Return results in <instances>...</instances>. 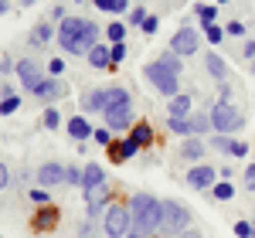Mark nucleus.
Masks as SVG:
<instances>
[{"mask_svg":"<svg viewBox=\"0 0 255 238\" xmlns=\"http://www.w3.org/2000/svg\"><path fill=\"white\" fill-rule=\"evenodd\" d=\"M129 215H133V232L150 235L160 228V215H163V201H157L153 194H136L129 201Z\"/></svg>","mask_w":255,"mask_h":238,"instance_id":"nucleus-1","label":"nucleus"},{"mask_svg":"<svg viewBox=\"0 0 255 238\" xmlns=\"http://www.w3.org/2000/svg\"><path fill=\"white\" fill-rule=\"evenodd\" d=\"M82 27H85V20H82V17H65V20H61L58 41H61V48H65L68 55H89V51H92V44L85 41Z\"/></svg>","mask_w":255,"mask_h":238,"instance_id":"nucleus-2","label":"nucleus"},{"mask_svg":"<svg viewBox=\"0 0 255 238\" xmlns=\"http://www.w3.org/2000/svg\"><path fill=\"white\" fill-rule=\"evenodd\" d=\"M208 116H211V129L215 133H225V136H232L235 129H242V122H245L242 113H238L232 102H215V109Z\"/></svg>","mask_w":255,"mask_h":238,"instance_id":"nucleus-3","label":"nucleus"},{"mask_svg":"<svg viewBox=\"0 0 255 238\" xmlns=\"http://www.w3.org/2000/svg\"><path fill=\"white\" fill-rule=\"evenodd\" d=\"M191 225V211L180 204V201H163V215H160V228L170 232V235H180L184 228Z\"/></svg>","mask_w":255,"mask_h":238,"instance_id":"nucleus-4","label":"nucleus"},{"mask_svg":"<svg viewBox=\"0 0 255 238\" xmlns=\"http://www.w3.org/2000/svg\"><path fill=\"white\" fill-rule=\"evenodd\" d=\"M143 75L153 82V85H157L163 96H170V99H174L177 92H180V89H177V75H174V72H170V68H167V65H163L160 58H157V61H150V65L143 68Z\"/></svg>","mask_w":255,"mask_h":238,"instance_id":"nucleus-5","label":"nucleus"},{"mask_svg":"<svg viewBox=\"0 0 255 238\" xmlns=\"http://www.w3.org/2000/svg\"><path fill=\"white\" fill-rule=\"evenodd\" d=\"M129 228H133V215H129V208L113 204V208L106 211V235H109V238H126V235H129Z\"/></svg>","mask_w":255,"mask_h":238,"instance_id":"nucleus-6","label":"nucleus"},{"mask_svg":"<svg viewBox=\"0 0 255 238\" xmlns=\"http://www.w3.org/2000/svg\"><path fill=\"white\" fill-rule=\"evenodd\" d=\"M170 51L180 55V58L194 55V51H197V31H194V27H180L174 38H170Z\"/></svg>","mask_w":255,"mask_h":238,"instance_id":"nucleus-7","label":"nucleus"},{"mask_svg":"<svg viewBox=\"0 0 255 238\" xmlns=\"http://www.w3.org/2000/svg\"><path fill=\"white\" fill-rule=\"evenodd\" d=\"M187 184H191L194 191L215 187V184H218V170H215V167H208V163H194V167L187 170Z\"/></svg>","mask_w":255,"mask_h":238,"instance_id":"nucleus-8","label":"nucleus"},{"mask_svg":"<svg viewBox=\"0 0 255 238\" xmlns=\"http://www.w3.org/2000/svg\"><path fill=\"white\" fill-rule=\"evenodd\" d=\"M14 72L20 75V82H24V89H31V92H34V89H38L41 82H44V72H41V65H34L31 58L17 61V68H14Z\"/></svg>","mask_w":255,"mask_h":238,"instance_id":"nucleus-9","label":"nucleus"},{"mask_svg":"<svg viewBox=\"0 0 255 238\" xmlns=\"http://www.w3.org/2000/svg\"><path fill=\"white\" fill-rule=\"evenodd\" d=\"M102 116H106V126H109V129H126V126H133V109H129V106H109Z\"/></svg>","mask_w":255,"mask_h":238,"instance_id":"nucleus-10","label":"nucleus"},{"mask_svg":"<svg viewBox=\"0 0 255 238\" xmlns=\"http://www.w3.org/2000/svg\"><path fill=\"white\" fill-rule=\"evenodd\" d=\"M65 170H68V167H61V163H41L34 177H38L41 187H55V184L65 180Z\"/></svg>","mask_w":255,"mask_h":238,"instance_id":"nucleus-11","label":"nucleus"},{"mask_svg":"<svg viewBox=\"0 0 255 238\" xmlns=\"http://www.w3.org/2000/svg\"><path fill=\"white\" fill-rule=\"evenodd\" d=\"M136 143L133 139H116V143H109L106 146V153H109V160L113 163H123V160H129V157H136Z\"/></svg>","mask_w":255,"mask_h":238,"instance_id":"nucleus-12","label":"nucleus"},{"mask_svg":"<svg viewBox=\"0 0 255 238\" xmlns=\"http://www.w3.org/2000/svg\"><path fill=\"white\" fill-rule=\"evenodd\" d=\"M65 92H68V89H65V82H61V79H44L38 89H34V96H38V99H44V102L61 99Z\"/></svg>","mask_w":255,"mask_h":238,"instance_id":"nucleus-13","label":"nucleus"},{"mask_svg":"<svg viewBox=\"0 0 255 238\" xmlns=\"http://www.w3.org/2000/svg\"><path fill=\"white\" fill-rule=\"evenodd\" d=\"M55 225H58V208L41 204V211H34V232H51Z\"/></svg>","mask_w":255,"mask_h":238,"instance_id":"nucleus-14","label":"nucleus"},{"mask_svg":"<svg viewBox=\"0 0 255 238\" xmlns=\"http://www.w3.org/2000/svg\"><path fill=\"white\" fill-rule=\"evenodd\" d=\"M106 201H109L106 184H102V187H92V191H85V211H89V218H96L99 211L106 208Z\"/></svg>","mask_w":255,"mask_h":238,"instance_id":"nucleus-15","label":"nucleus"},{"mask_svg":"<svg viewBox=\"0 0 255 238\" xmlns=\"http://www.w3.org/2000/svg\"><path fill=\"white\" fill-rule=\"evenodd\" d=\"M106 106H109V89H96V92L82 96V109H89V113H106Z\"/></svg>","mask_w":255,"mask_h":238,"instance_id":"nucleus-16","label":"nucleus"},{"mask_svg":"<svg viewBox=\"0 0 255 238\" xmlns=\"http://www.w3.org/2000/svg\"><path fill=\"white\" fill-rule=\"evenodd\" d=\"M204 150H208V143H204L201 136H187L184 143H180V157H184V160H194V163H201Z\"/></svg>","mask_w":255,"mask_h":238,"instance_id":"nucleus-17","label":"nucleus"},{"mask_svg":"<svg viewBox=\"0 0 255 238\" xmlns=\"http://www.w3.org/2000/svg\"><path fill=\"white\" fill-rule=\"evenodd\" d=\"M102 184H106L102 167H99V163H89V167L82 170V191H92V187H102Z\"/></svg>","mask_w":255,"mask_h":238,"instance_id":"nucleus-18","label":"nucleus"},{"mask_svg":"<svg viewBox=\"0 0 255 238\" xmlns=\"http://www.w3.org/2000/svg\"><path fill=\"white\" fill-rule=\"evenodd\" d=\"M89 65H92V68H113V48L96 44V48L89 51Z\"/></svg>","mask_w":255,"mask_h":238,"instance_id":"nucleus-19","label":"nucleus"},{"mask_svg":"<svg viewBox=\"0 0 255 238\" xmlns=\"http://www.w3.org/2000/svg\"><path fill=\"white\" fill-rule=\"evenodd\" d=\"M92 133H96V129L89 126V119H82V116L68 119V136H72V139H89Z\"/></svg>","mask_w":255,"mask_h":238,"instance_id":"nucleus-20","label":"nucleus"},{"mask_svg":"<svg viewBox=\"0 0 255 238\" xmlns=\"http://www.w3.org/2000/svg\"><path fill=\"white\" fill-rule=\"evenodd\" d=\"M187 129H191V136L208 133V129H211V116H208V113H191V116H187Z\"/></svg>","mask_w":255,"mask_h":238,"instance_id":"nucleus-21","label":"nucleus"},{"mask_svg":"<svg viewBox=\"0 0 255 238\" xmlns=\"http://www.w3.org/2000/svg\"><path fill=\"white\" fill-rule=\"evenodd\" d=\"M51 38H58V34H55V27H51V24H48V20H41V24H34V31H31V44H48V41Z\"/></svg>","mask_w":255,"mask_h":238,"instance_id":"nucleus-22","label":"nucleus"},{"mask_svg":"<svg viewBox=\"0 0 255 238\" xmlns=\"http://www.w3.org/2000/svg\"><path fill=\"white\" fill-rule=\"evenodd\" d=\"M204 65H208V72H211L215 79H225V75H228V65H225V58H221L218 51H208V55H204Z\"/></svg>","mask_w":255,"mask_h":238,"instance_id":"nucleus-23","label":"nucleus"},{"mask_svg":"<svg viewBox=\"0 0 255 238\" xmlns=\"http://www.w3.org/2000/svg\"><path fill=\"white\" fill-rule=\"evenodd\" d=\"M191 96L187 92H177L174 99H170V116H191Z\"/></svg>","mask_w":255,"mask_h":238,"instance_id":"nucleus-24","label":"nucleus"},{"mask_svg":"<svg viewBox=\"0 0 255 238\" xmlns=\"http://www.w3.org/2000/svg\"><path fill=\"white\" fill-rule=\"evenodd\" d=\"M129 139H133L136 146H150L153 133H150V126H146V122H133V126H129Z\"/></svg>","mask_w":255,"mask_h":238,"instance_id":"nucleus-25","label":"nucleus"},{"mask_svg":"<svg viewBox=\"0 0 255 238\" xmlns=\"http://www.w3.org/2000/svg\"><path fill=\"white\" fill-rule=\"evenodd\" d=\"M99 10H106V14H123V10H129L126 7V0H96Z\"/></svg>","mask_w":255,"mask_h":238,"instance_id":"nucleus-26","label":"nucleus"},{"mask_svg":"<svg viewBox=\"0 0 255 238\" xmlns=\"http://www.w3.org/2000/svg\"><path fill=\"white\" fill-rule=\"evenodd\" d=\"M211 191H215V198H218V201H232V198H235V187H232V180H218Z\"/></svg>","mask_w":255,"mask_h":238,"instance_id":"nucleus-27","label":"nucleus"},{"mask_svg":"<svg viewBox=\"0 0 255 238\" xmlns=\"http://www.w3.org/2000/svg\"><path fill=\"white\" fill-rule=\"evenodd\" d=\"M109 106H129V92L119 89V85H113V89H109ZM109 106H106V109H109Z\"/></svg>","mask_w":255,"mask_h":238,"instance_id":"nucleus-28","label":"nucleus"},{"mask_svg":"<svg viewBox=\"0 0 255 238\" xmlns=\"http://www.w3.org/2000/svg\"><path fill=\"white\" fill-rule=\"evenodd\" d=\"M197 17H201V24H215L218 7L215 3H197Z\"/></svg>","mask_w":255,"mask_h":238,"instance_id":"nucleus-29","label":"nucleus"},{"mask_svg":"<svg viewBox=\"0 0 255 238\" xmlns=\"http://www.w3.org/2000/svg\"><path fill=\"white\" fill-rule=\"evenodd\" d=\"M106 38H113V44L123 41V38H126V24H123V20H113V24L106 27Z\"/></svg>","mask_w":255,"mask_h":238,"instance_id":"nucleus-30","label":"nucleus"},{"mask_svg":"<svg viewBox=\"0 0 255 238\" xmlns=\"http://www.w3.org/2000/svg\"><path fill=\"white\" fill-rule=\"evenodd\" d=\"M82 34H85V41H89L92 48H96V41H99V34H102V31H99V24H96V20H85V27H82Z\"/></svg>","mask_w":255,"mask_h":238,"instance_id":"nucleus-31","label":"nucleus"},{"mask_svg":"<svg viewBox=\"0 0 255 238\" xmlns=\"http://www.w3.org/2000/svg\"><path fill=\"white\" fill-rule=\"evenodd\" d=\"M235 143H238V139L225 136V133H218V136H215V143H211V146H218L221 153H232V150H235Z\"/></svg>","mask_w":255,"mask_h":238,"instance_id":"nucleus-32","label":"nucleus"},{"mask_svg":"<svg viewBox=\"0 0 255 238\" xmlns=\"http://www.w3.org/2000/svg\"><path fill=\"white\" fill-rule=\"evenodd\" d=\"M160 61H163V65H167V68L174 72V75H180V68H184V65H180V55H174V51H167V55H160Z\"/></svg>","mask_w":255,"mask_h":238,"instance_id":"nucleus-33","label":"nucleus"},{"mask_svg":"<svg viewBox=\"0 0 255 238\" xmlns=\"http://www.w3.org/2000/svg\"><path fill=\"white\" fill-rule=\"evenodd\" d=\"M17 106H20L17 96H3V99H0V116H10V113H14Z\"/></svg>","mask_w":255,"mask_h":238,"instance_id":"nucleus-34","label":"nucleus"},{"mask_svg":"<svg viewBox=\"0 0 255 238\" xmlns=\"http://www.w3.org/2000/svg\"><path fill=\"white\" fill-rule=\"evenodd\" d=\"M204 38L211 41V44H218V41L225 38V31H221V27H218V24H204Z\"/></svg>","mask_w":255,"mask_h":238,"instance_id":"nucleus-35","label":"nucleus"},{"mask_svg":"<svg viewBox=\"0 0 255 238\" xmlns=\"http://www.w3.org/2000/svg\"><path fill=\"white\" fill-rule=\"evenodd\" d=\"M235 235H238V238H255L252 221H238V225H235Z\"/></svg>","mask_w":255,"mask_h":238,"instance_id":"nucleus-36","label":"nucleus"},{"mask_svg":"<svg viewBox=\"0 0 255 238\" xmlns=\"http://www.w3.org/2000/svg\"><path fill=\"white\" fill-rule=\"evenodd\" d=\"M44 126H48V129H58V126H61L58 109H48V113H44Z\"/></svg>","mask_w":255,"mask_h":238,"instance_id":"nucleus-37","label":"nucleus"},{"mask_svg":"<svg viewBox=\"0 0 255 238\" xmlns=\"http://www.w3.org/2000/svg\"><path fill=\"white\" fill-rule=\"evenodd\" d=\"M92 139H96V143H102V146H109V143H113V129H109V126H106V129H96V133H92Z\"/></svg>","mask_w":255,"mask_h":238,"instance_id":"nucleus-38","label":"nucleus"},{"mask_svg":"<svg viewBox=\"0 0 255 238\" xmlns=\"http://www.w3.org/2000/svg\"><path fill=\"white\" fill-rule=\"evenodd\" d=\"M123 58H126V44H123V41H116V44H113V68H116Z\"/></svg>","mask_w":255,"mask_h":238,"instance_id":"nucleus-39","label":"nucleus"},{"mask_svg":"<svg viewBox=\"0 0 255 238\" xmlns=\"http://www.w3.org/2000/svg\"><path fill=\"white\" fill-rule=\"evenodd\" d=\"M65 184H82V170L68 167V170H65Z\"/></svg>","mask_w":255,"mask_h":238,"instance_id":"nucleus-40","label":"nucleus"},{"mask_svg":"<svg viewBox=\"0 0 255 238\" xmlns=\"http://www.w3.org/2000/svg\"><path fill=\"white\" fill-rule=\"evenodd\" d=\"M146 17H150V14H146L143 7H136V10L129 14V24H139V27H143V20H146Z\"/></svg>","mask_w":255,"mask_h":238,"instance_id":"nucleus-41","label":"nucleus"},{"mask_svg":"<svg viewBox=\"0 0 255 238\" xmlns=\"http://www.w3.org/2000/svg\"><path fill=\"white\" fill-rule=\"evenodd\" d=\"M61 68H65V61H61V58H51V61H48V72H51V79H55V75H61Z\"/></svg>","mask_w":255,"mask_h":238,"instance_id":"nucleus-42","label":"nucleus"},{"mask_svg":"<svg viewBox=\"0 0 255 238\" xmlns=\"http://www.w3.org/2000/svg\"><path fill=\"white\" fill-rule=\"evenodd\" d=\"M245 184H249V191H255V163H249V170H245Z\"/></svg>","mask_w":255,"mask_h":238,"instance_id":"nucleus-43","label":"nucleus"},{"mask_svg":"<svg viewBox=\"0 0 255 238\" xmlns=\"http://www.w3.org/2000/svg\"><path fill=\"white\" fill-rule=\"evenodd\" d=\"M157 24H160L157 17H146L143 20V31H146V34H157Z\"/></svg>","mask_w":255,"mask_h":238,"instance_id":"nucleus-44","label":"nucleus"},{"mask_svg":"<svg viewBox=\"0 0 255 238\" xmlns=\"http://www.w3.org/2000/svg\"><path fill=\"white\" fill-rule=\"evenodd\" d=\"M7 184H10V170H7V167H3V163H0V191H3V187H7Z\"/></svg>","mask_w":255,"mask_h":238,"instance_id":"nucleus-45","label":"nucleus"},{"mask_svg":"<svg viewBox=\"0 0 255 238\" xmlns=\"http://www.w3.org/2000/svg\"><path fill=\"white\" fill-rule=\"evenodd\" d=\"M228 34H245V24H242V20H232V24H228Z\"/></svg>","mask_w":255,"mask_h":238,"instance_id":"nucleus-46","label":"nucleus"},{"mask_svg":"<svg viewBox=\"0 0 255 238\" xmlns=\"http://www.w3.org/2000/svg\"><path fill=\"white\" fill-rule=\"evenodd\" d=\"M31 201H34V204H48V194H44V191H31Z\"/></svg>","mask_w":255,"mask_h":238,"instance_id":"nucleus-47","label":"nucleus"},{"mask_svg":"<svg viewBox=\"0 0 255 238\" xmlns=\"http://www.w3.org/2000/svg\"><path fill=\"white\" fill-rule=\"evenodd\" d=\"M249 153V143H235V150H232V157H245Z\"/></svg>","mask_w":255,"mask_h":238,"instance_id":"nucleus-48","label":"nucleus"},{"mask_svg":"<svg viewBox=\"0 0 255 238\" xmlns=\"http://www.w3.org/2000/svg\"><path fill=\"white\" fill-rule=\"evenodd\" d=\"M245 58H249V61L255 58V41H245Z\"/></svg>","mask_w":255,"mask_h":238,"instance_id":"nucleus-49","label":"nucleus"},{"mask_svg":"<svg viewBox=\"0 0 255 238\" xmlns=\"http://www.w3.org/2000/svg\"><path fill=\"white\" fill-rule=\"evenodd\" d=\"M174 238H201V235H197L194 228H184V232H180V235H174Z\"/></svg>","mask_w":255,"mask_h":238,"instance_id":"nucleus-50","label":"nucleus"},{"mask_svg":"<svg viewBox=\"0 0 255 238\" xmlns=\"http://www.w3.org/2000/svg\"><path fill=\"white\" fill-rule=\"evenodd\" d=\"M10 68H17V65H10L7 58H0V72H10Z\"/></svg>","mask_w":255,"mask_h":238,"instance_id":"nucleus-51","label":"nucleus"},{"mask_svg":"<svg viewBox=\"0 0 255 238\" xmlns=\"http://www.w3.org/2000/svg\"><path fill=\"white\" fill-rule=\"evenodd\" d=\"M7 10H10V7H7V0H0V14H7Z\"/></svg>","mask_w":255,"mask_h":238,"instance_id":"nucleus-52","label":"nucleus"},{"mask_svg":"<svg viewBox=\"0 0 255 238\" xmlns=\"http://www.w3.org/2000/svg\"><path fill=\"white\" fill-rule=\"evenodd\" d=\"M20 3H24V7H31V3H38V0H20Z\"/></svg>","mask_w":255,"mask_h":238,"instance_id":"nucleus-53","label":"nucleus"},{"mask_svg":"<svg viewBox=\"0 0 255 238\" xmlns=\"http://www.w3.org/2000/svg\"><path fill=\"white\" fill-rule=\"evenodd\" d=\"M249 72H252V75H255V58H252V65H249Z\"/></svg>","mask_w":255,"mask_h":238,"instance_id":"nucleus-54","label":"nucleus"},{"mask_svg":"<svg viewBox=\"0 0 255 238\" xmlns=\"http://www.w3.org/2000/svg\"><path fill=\"white\" fill-rule=\"evenodd\" d=\"M126 238H143V235H139V232H133V235H126Z\"/></svg>","mask_w":255,"mask_h":238,"instance_id":"nucleus-55","label":"nucleus"},{"mask_svg":"<svg viewBox=\"0 0 255 238\" xmlns=\"http://www.w3.org/2000/svg\"><path fill=\"white\" fill-rule=\"evenodd\" d=\"M218 3H228V0H218Z\"/></svg>","mask_w":255,"mask_h":238,"instance_id":"nucleus-56","label":"nucleus"},{"mask_svg":"<svg viewBox=\"0 0 255 238\" xmlns=\"http://www.w3.org/2000/svg\"><path fill=\"white\" fill-rule=\"evenodd\" d=\"M252 228H255V221H252Z\"/></svg>","mask_w":255,"mask_h":238,"instance_id":"nucleus-57","label":"nucleus"},{"mask_svg":"<svg viewBox=\"0 0 255 238\" xmlns=\"http://www.w3.org/2000/svg\"><path fill=\"white\" fill-rule=\"evenodd\" d=\"M180 3H184V0H180Z\"/></svg>","mask_w":255,"mask_h":238,"instance_id":"nucleus-58","label":"nucleus"}]
</instances>
